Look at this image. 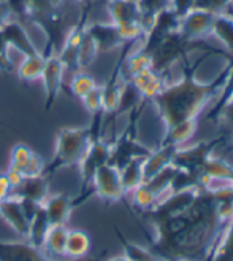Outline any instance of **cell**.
I'll return each instance as SVG.
<instances>
[{"label":"cell","instance_id":"1","mask_svg":"<svg viewBox=\"0 0 233 261\" xmlns=\"http://www.w3.org/2000/svg\"><path fill=\"white\" fill-rule=\"evenodd\" d=\"M141 218L154 228L146 231L149 252L160 261H210L225 226L233 218V190L189 188L168 193Z\"/></svg>","mask_w":233,"mask_h":261},{"label":"cell","instance_id":"2","mask_svg":"<svg viewBox=\"0 0 233 261\" xmlns=\"http://www.w3.org/2000/svg\"><path fill=\"white\" fill-rule=\"evenodd\" d=\"M210 56V53H203L193 64H190L189 56L181 59V64H183L181 80L176 83H167L160 93L151 99L167 129H172L186 121H197V116L224 88L228 76V65H225V69L213 82H197L195 72Z\"/></svg>","mask_w":233,"mask_h":261},{"label":"cell","instance_id":"3","mask_svg":"<svg viewBox=\"0 0 233 261\" xmlns=\"http://www.w3.org/2000/svg\"><path fill=\"white\" fill-rule=\"evenodd\" d=\"M18 16L45 34L42 55H59L69 32L81 16V0H7Z\"/></svg>","mask_w":233,"mask_h":261},{"label":"cell","instance_id":"4","mask_svg":"<svg viewBox=\"0 0 233 261\" xmlns=\"http://www.w3.org/2000/svg\"><path fill=\"white\" fill-rule=\"evenodd\" d=\"M103 116L105 112L92 115V121L86 127H62L56 136L54 156L48 164H45L43 175L46 178L53 177L62 169L73 167L81 163L92 142L102 137Z\"/></svg>","mask_w":233,"mask_h":261},{"label":"cell","instance_id":"5","mask_svg":"<svg viewBox=\"0 0 233 261\" xmlns=\"http://www.w3.org/2000/svg\"><path fill=\"white\" fill-rule=\"evenodd\" d=\"M148 102L149 100L145 99L137 109H134L130 113H128V124L122 130V134L114 137L113 140H110L111 150H110V161L108 163L114 167H118L119 171L127 163H130L132 160L148 158L152 151L151 148L143 145V143H141L137 137L138 120H140V116L143 115V110L148 106Z\"/></svg>","mask_w":233,"mask_h":261},{"label":"cell","instance_id":"6","mask_svg":"<svg viewBox=\"0 0 233 261\" xmlns=\"http://www.w3.org/2000/svg\"><path fill=\"white\" fill-rule=\"evenodd\" d=\"M110 150H111V143L107 139H97L92 142V145L89 147L87 153L84 154V158L81 163L78 164L80 167V174H81V188L78 191L75 198H72L73 208L83 205L87 199L92 198V180L95 172L98 171V167L103 164H107L110 161Z\"/></svg>","mask_w":233,"mask_h":261},{"label":"cell","instance_id":"7","mask_svg":"<svg viewBox=\"0 0 233 261\" xmlns=\"http://www.w3.org/2000/svg\"><path fill=\"white\" fill-rule=\"evenodd\" d=\"M225 142H227V137L224 134H221L216 139L195 143V145H192V147H179L175 153V158H173L172 164L175 167H178L179 171L186 172L189 175V178L192 180L193 187L197 188L198 177H200L203 166L213 156V151Z\"/></svg>","mask_w":233,"mask_h":261},{"label":"cell","instance_id":"8","mask_svg":"<svg viewBox=\"0 0 233 261\" xmlns=\"http://www.w3.org/2000/svg\"><path fill=\"white\" fill-rule=\"evenodd\" d=\"M111 22L121 31L125 42H138L145 35L138 2L135 0H107Z\"/></svg>","mask_w":233,"mask_h":261},{"label":"cell","instance_id":"9","mask_svg":"<svg viewBox=\"0 0 233 261\" xmlns=\"http://www.w3.org/2000/svg\"><path fill=\"white\" fill-rule=\"evenodd\" d=\"M178 172V167L173 164L165 167L163 171L155 174L154 177L145 180L137 190L132 191V202L138 212H145L154 207L165 194L170 193L172 181Z\"/></svg>","mask_w":233,"mask_h":261},{"label":"cell","instance_id":"10","mask_svg":"<svg viewBox=\"0 0 233 261\" xmlns=\"http://www.w3.org/2000/svg\"><path fill=\"white\" fill-rule=\"evenodd\" d=\"M92 194L105 202H124L127 193L122 187L119 169L110 163L98 167L92 180Z\"/></svg>","mask_w":233,"mask_h":261},{"label":"cell","instance_id":"11","mask_svg":"<svg viewBox=\"0 0 233 261\" xmlns=\"http://www.w3.org/2000/svg\"><path fill=\"white\" fill-rule=\"evenodd\" d=\"M227 65H228L227 82L221 89V96L216 99L211 110L206 113L205 120L211 123H219L221 120H224L227 126L224 136L227 139H233V55H228Z\"/></svg>","mask_w":233,"mask_h":261},{"label":"cell","instance_id":"12","mask_svg":"<svg viewBox=\"0 0 233 261\" xmlns=\"http://www.w3.org/2000/svg\"><path fill=\"white\" fill-rule=\"evenodd\" d=\"M63 75H65V67H63V64L60 62L59 56L57 55L46 56L45 69L40 78L45 88V110L46 112H49L54 107V103L59 97L62 83H63Z\"/></svg>","mask_w":233,"mask_h":261},{"label":"cell","instance_id":"13","mask_svg":"<svg viewBox=\"0 0 233 261\" xmlns=\"http://www.w3.org/2000/svg\"><path fill=\"white\" fill-rule=\"evenodd\" d=\"M214 18L216 15L210 11L193 8L184 18H181L178 31L189 40H205L213 32Z\"/></svg>","mask_w":233,"mask_h":261},{"label":"cell","instance_id":"14","mask_svg":"<svg viewBox=\"0 0 233 261\" xmlns=\"http://www.w3.org/2000/svg\"><path fill=\"white\" fill-rule=\"evenodd\" d=\"M10 167L19 171L24 177L43 175L45 163L40 154H37L25 143H18L11 148L10 153Z\"/></svg>","mask_w":233,"mask_h":261},{"label":"cell","instance_id":"15","mask_svg":"<svg viewBox=\"0 0 233 261\" xmlns=\"http://www.w3.org/2000/svg\"><path fill=\"white\" fill-rule=\"evenodd\" d=\"M86 32L89 37L92 38L98 55L100 53H108L116 48H122L127 42L124 40V37L121 31L116 28L113 22H92L86 25Z\"/></svg>","mask_w":233,"mask_h":261},{"label":"cell","instance_id":"16","mask_svg":"<svg viewBox=\"0 0 233 261\" xmlns=\"http://www.w3.org/2000/svg\"><path fill=\"white\" fill-rule=\"evenodd\" d=\"M0 261H53L27 241H5L0 238Z\"/></svg>","mask_w":233,"mask_h":261},{"label":"cell","instance_id":"17","mask_svg":"<svg viewBox=\"0 0 233 261\" xmlns=\"http://www.w3.org/2000/svg\"><path fill=\"white\" fill-rule=\"evenodd\" d=\"M0 218H2L16 234H19L21 238L27 236L29 218L25 215L21 199L18 196L11 194L8 198L2 199V202H0Z\"/></svg>","mask_w":233,"mask_h":261},{"label":"cell","instance_id":"18","mask_svg":"<svg viewBox=\"0 0 233 261\" xmlns=\"http://www.w3.org/2000/svg\"><path fill=\"white\" fill-rule=\"evenodd\" d=\"M43 208H45L51 226L53 225H67L72 212L75 211L73 204H72V198L67 194H62V193L49 194L46 198V201L43 202Z\"/></svg>","mask_w":233,"mask_h":261},{"label":"cell","instance_id":"19","mask_svg":"<svg viewBox=\"0 0 233 261\" xmlns=\"http://www.w3.org/2000/svg\"><path fill=\"white\" fill-rule=\"evenodd\" d=\"M2 32L7 38V42L10 45V48L18 49L21 55L24 56H32L40 53L37 49V46L34 45V42L30 40V37L25 32L24 25L18 21H10L8 24H5L2 28Z\"/></svg>","mask_w":233,"mask_h":261},{"label":"cell","instance_id":"20","mask_svg":"<svg viewBox=\"0 0 233 261\" xmlns=\"http://www.w3.org/2000/svg\"><path fill=\"white\" fill-rule=\"evenodd\" d=\"M13 194L21 199H27L35 204L43 205L46 198L49 196L48 188V178L45 175H35V177H25L22 184L13 191Z\"/></svg>","mask_w":233,"mask_h":261},{"label":"cell","instance_id":"21","mask_svg":"<svg viewBox=\"0 0 233 261\" xmlns=\"http://www.w3.org/2000/svg\"><path fill=\"white\" fill-rule=\"evenodd\" d=\"M179 147L175 145H160L159 148H155L151 151V154L148 158H145L143 163V177L145 180L154 177L155 174H159L160 171H163L165 167L172 166L175 153Z\"/></svg>","mask_w":233,"mask_h":261},{"label":"cell","instance_id":"22","mask_svg":"<svg viewBox=\"0 0 233 261\" xmlns=\"http://www.w3.org/2000/svg\"><path fill=\"white\" fill-rule=\"evenodd\" d=\"M135 88L140 91V94L143 96V99H148L151 102V99L159 94L160 91L165 88L167 85V75H160L157 72H154L152 69H148L145 72H141L132 78H128Z\"/></svg>","mask_w":233,"mask_h":261},{"label":"cell","instance_id":"23","mask_svg":"<svg viewBox=\"0 0 233 261\" xmlns=\"http://www.w3.org/2000/svg\"><path fill=\"white\" fill-rule=\"evenodd\" d=\"M69 228L67 225H53L49 228L42 250L48 258H62L65 256V242H67Z\"/></svg>","mask_w":233,"mask_h":261},{"label":"cell","instance_id":"24","mask_svg":"<svg viewBox=\"0 0 233 261\" xmlns=\"http://www.w3.org/2000/svg\"><path fill=\"white\" fill-rule=\"evenodd\" d=\"M49 228H51V223L46 217L43 205H40L38 211L29 220V229H27V236H25V239H27V242H30L34 247L42 249Z\"/></svg>","mask_w":233,"mask_h":261},{"label":"cell","instance_id":"25","mask_svg":"<svg viewBox=\"0 0 233 261\" xmlns=\"http://www.w3.org/2000/svg\"><path fill=\"white\" fill-rule=\"evenodd\" d=\"M90 238L83 229H69L65 242V256L69 259H76L89 255Z\"/></svg>","mask_w":233,"mask_h":261},{"label":"cell","instance_id":"26","mask_svg":"<svg viewBox=\"0 0 233 261\" xmlns=\"http://www.w3.org/2000/svg\"><path fill=\"white\" fill-rule=\"evenodd\" d=\"M45 61L46 58L40 53L32 55V56H24V61L18 67V76L24 83H34L40 80L43 69H45Z\"/></svg>","mask_w":233,"mask_h":261},{"label":"cell","instance_id":"27","mask_svg":"<svg viewBox=\"0 0 233 261\" xmlns=\"http://www.w3.org/2000/svg\"><path fill=\"white\" fill-rule=\"evenodd\" d=\"M211 35L224 45L228 55H233V16L230 13L216 15Z\"/></svg>","mask_w":233,"mask_h":261},{"label":"cell","instance_id":"28","mask_svg":"<svg viewBox=\"0 0 233 261\" xmlns=\"http://www.w3.org/2000/svg\"><path fill=\"white\" fill-rule=\"evenodd\" d=\"M143 163H145V158L132 160L130 163H127L119 171L121 172L122 187H124L127 194L132 193L134 190H137L145 181V177H143Z\"/></svg>","mask_w":233,"mask_h":261},{"label":"cell","instance_id":"29","mask_svg":"<svg viewBox=\"0 0 233 261\" xmlns=\"http://www.w3.org/2000/svg\"><path fill=\"white\" fill-rule=\"evenodd\" d=\"M197 129V121H186L181 123L172 129H167L165 137L162 139L160 145H175V147H183Z\"/></svg>","mask_w":233,"mask_h":261},{"label":"cell","instance_id":"30","mask_svg":"<svg viewBox=\"0 0 233 261\" xmlns=\"http://www.w3.org/2000/svg\"><path fill=\"white\" fill-rule=\"evenodd\" d=\"M210 261H233V218L225 226Z\"/></svg>","mask_w":233,"mask_h":261},{"label":"cell","instance_id":"31","mask_svg":"<svg viewBox=\"0 0 233 261\" xmlns=\"http://www.w3.org/2000/svg\"><path fill=\"white\" fill-rule=\"evenodd\" d=\"M170 5H172V0H138L145 34L151 28V24L155 19V16H157L160 11L170 8Z\"/></svg>","mask_w":233,"mask_h":261},{"label":"cell","instance_id":"32","mask_svg":"<svg viewBox=\"0 0 233 261\" xmlns=\"http://www.w3.org/2000/svg\"><path fill=\"white\" fill-rule=\"evenodd\" d=\"M116 236H118L122 249H124V255L128 258V261H160L159 258H155L148 247H141V245H137L134 242H130L128 239H125L124 234L116 228Z\"/></svg>","mask_w":233,"mask_h":261},{"label":"cell","instance_id":"33","mask_svg":"<svg viewBox=\"0 0 233 261\" xmlns=\"http://www.w3.org/2000/svg\"><path fill=\"white\" fill-rule=\"evenodd\" d=\"M97 56H98V49L92 38L84 31V35L80 43V51H78V65H80V70H84L86 67H89V65L97 59Z\"/></svg>","mask_w":233,"mask_h":261},{"label":"cell","instance_id":"34","mask_svg":"<svg viewBox=\"0 0 233 261\" xmlns=\"http://www.w3.org/2000/svg\"><path fill=\"white\" fill-rule=\"evenodd\" d=\"M97 86L98 85L95 83L94 76H90L89 73H86L83 70L73 73V78H72V82H70L72 93L78 99H83L87 93H90V91H92L94 88H97Z\"/></svg>","mask_w":233,"mask_h":261},{"label":"cell","instance_id":"35","mask_svg":"<svg viewBox=\"0 0 233 261\" xmlns=\"http://www.w3.org/2000/svg\"><path fill=\"white\" fill-rule=\"evenodd\" d=\"M230 4L231 0H195L193 8L210 11L213 15H221V13H227Z\"/></svg>","mask_w":233,"mask_h":261},{"label":"cell","instance_id":"36","mask_svg":"<svg viewBox=\"0 0 233 261\" xmlns=\"http://www.w3.org/2000/svg\"><path fill=\"white\" fill-rule=\"evenodd\" d=\"M83 106L84 109L90 113V115H95L98 112H103V106H102V88L97 86L94 88L90 93H87L83 99Z\"/></svg>","mask_w":233,"mask_h":261},{"label":"cell","instance_id":"37","mask_svg":"<svg viewBox=\"0 0 233 261\" xmlns=\"http://www.w3.org/2000/svg\"><path fill=\"white\" fill-rule=\"evenodd\" d=\"M8 49H10V45L7 42L2 29H0V72H5V73L13 72V62L10 59Z\"/></svg>","mask_w":233,"mask_h":261},{"label":"cell","instance_id":"38","mask_svg":"<svg viewBox=\"0 0 233 261\" xmlns=\"http://www.w3.org/2000/svg\"><path fill=\"white\" fill-rule=\"evenodd\" d=\"M193 5H195V0H172L170 8L179 18H184L190 10H193Z\"/></svg>","mask_w":233,"mask_h":261},{"label":"cell","instance_id":"39","mask_svg":"<svg viewBox=\"0 0 233 261\" xmlns=\"http://www.w3.org/2000/svg\"><path fill=\"white\" fill-rule=\"evenodd\" d=\"M5 175H7L8 181H10V185H11L13 191H15V190L22 184V181H24V178H25L19 171H16V169H13V167H10V166H8V171L5 172Z\"/></svg>","mask_w":233,"mask_h":261},{"label":"cell","instance_id":"40","mask_svg":"<svg viewBox=\"0 0 233 261\" xmlns=\"http://www.w3.org/2000/svg\"><path fill=\"white\" fill-rule=\"evenodd\" d=\"M11 16H13V11L10 8V4L7 0H0V29L11 21Z\"/></svg>","mask_w":233,"mask_h":261},{"label":"cell","instance_id":"41","mask_svg":"<svg viewBox=\"0 0 233 261\" xmlns=\"http://www.w3.org/2000/svg\"><path fill=\"white\" fill-rule=\"evenodd\" d=\"M13 194V188L5 174H0V199H5Z\"/></svg>","mask_w":233,"mask_h":261},{"label":"cell","instance_id":"42","mask_svg":"<svg viewBox=\"0 0 233 261\" xmlns=\"http://www.w3.org/2000/svg\"><path fill=\"white\" fill-rule=\"evenodd\" d=\"M107 4V0H81V10H90L92 11L97 4Z\"/></svg>","mask_w":233,"mask_h":261},{"label":"cell","instance_id":"43","mask_svg":"<svg viewBox=\"0 0 233 261\" xmlns=\"http://www.w3.org/2000/svg\"><path fill=\"white\" fill-rule=\"evenodd\" d=\"M69 261H102V256H90V255H86V256H83V258L69 259Z\"/></svg>","mask_w":233,"mask_h":261},{"label":"cell","instance_id":"44","mask_svg":"<svg viewBox=\"0 0 233 261\" xmlns=\"http://www.w3.org/2000/svg\"><path fill=\"white\" fill-rule=\"evenodd\" d=\"M108 261H128V258H127L125 255H119V256H113V258H110Z\"/></svg>","mask_w":233,"mask_h":261},{"label":"cell","instance_id":"45","mask_svg":"<svg viewBox=\"0 0 233 261\" xmlns=\"http://www.w3.org/2000/svg\"><path fill=\"white\" fill-rule=\"evenodd\" d=\"M228 8L231 10V11H230V15L233 16V0H231V4H230V7H228Z\"/></svg>","mask_w":233,"mask_h":261},{"label":"cell","instance_id":"46","mask_svg":"<svg viewBox=\"0 0 233 261\" xmlns=\"http://www.w3.org/2000/svg\"><path fill=\"white\" fill-rule=\"evenodd\" d=\"M135 2H138V0H135Z\"/></svg>","mask_w":233,"mask_h":261},{"label":"cell","instance_id":"47","mask_svg":"<svg viewBox=\"0 0 233 261\" xmlns=\"http://www.w3.org/2000/svg\"><path fill=\"white\" fill-rule=\"evenodd\" d=\"M0 202H2V199H0Z\"/></svg>","mask_w":233,"mask_h":261}]
</instances>
